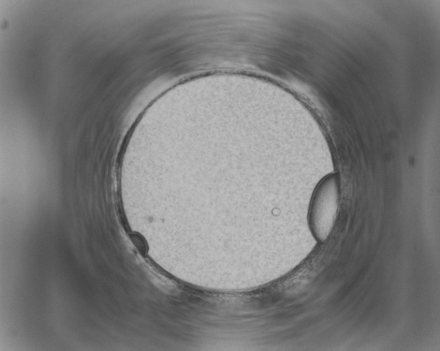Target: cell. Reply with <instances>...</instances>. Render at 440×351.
<instances>
[{"instance_id": "obj_1", "label": "cell", "mask_w": 440, "mask_h": 351, "mask_svg": "<svg viewBox=\"0 0 440 351\" xmlns=\"http://www.w3.org/2000/svg\"><path fill=\"white\" fill-rule=\"evenodd\" d=\"M340 201V180L337 174L324 177L316 187L308 211V224L314 237L324 242L335 225Z\"/></svg>"}]
</instances>
